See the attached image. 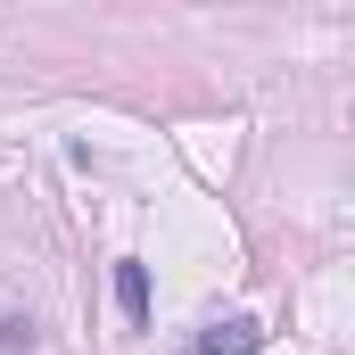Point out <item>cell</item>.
Returning a JSON list of instances; mask_svg holds the SVG:
<instances>
[{
  "label": "cell",
  "instance_id": "1",
  "mask_svg": "<svg viewBox=\"0 0 355 355\" xmlns=\"http://www.w3.org/2000/svg\"><path fill=\"white\" fill-rule=\"evenodd\" d=\"M257 347H265V331H257L248 314H232V322H215L207 339H190L182 355H257Z\"/></svg>",
  "mask_w": 355,
  "mask_h": 355
},
{
  "label": "cell",
  "instance_id": "2",
  "mask_svg": "<svg viewBox=\"0 0 355 355\" xmlns=\"http://www.w3.org/2000/svg\"><path fill=\"white\" fill-rule=\"evenodd\" d=\"M116 306H124L132 331H149V265H132V257L116 265Z\"/></svg>",
  "mask_w": 355,
  "mask_h": 355
},
{
  "label": "cell",
  "instance_id": "3",
  "mask_svg": "<svg viewBox=\"0 0 355 355\" xmlns=\"http://www.w3.org/2000/svg\"><path fill=\"white\" fill-rule=\"evenodd\" d=\"M33 339H42V331H33V314H0V347H8V355L33 347Z\"/></svg>",
  "mask_w": 355,
  "mask_h": 355
}]
</instances>
